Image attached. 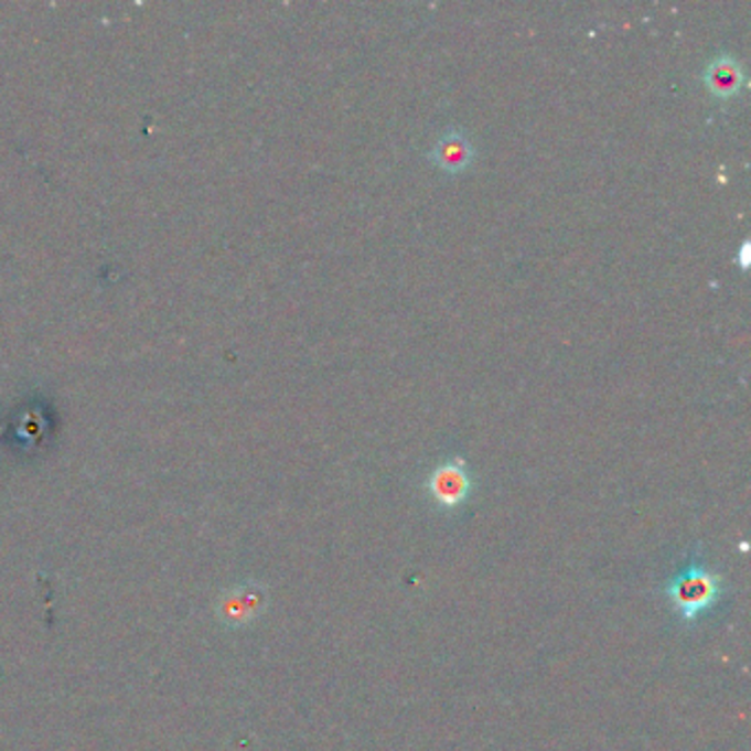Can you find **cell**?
I'll return each instance as SVG.
<instances>
[{
    "label": "cell",
    "instance_id": "cell-1",
    "mask_svg": "<svg viewBox=\"0 0 751 751\" xmlns=\"http://www.w3.org/2000/svg\"><path fill=\"white\" fill-rule=\"evenodd\" d=\"M664 593L670 600L677 618L686 624H695L723 598V580L719 573L706 567L701 556H693L690 565L668 580Z\"/></svg>",
    "mask_w": 751,
    "mask_h": 751
},
{
    "label": "cell",
    "instance_id": "cell-2",
    "mask_svg": "<svg viewBox=\"0 0 751 751\" xmlns=\"http://www.w3.org/2000/svg\"><path fill=\"white\" fill-rule=\"evenodd\" d=\"M426 492L439 509L454 512L465 505L474 492V476L461 457L441 461L426 479Z\"/></svg>",
    "mask_w": 751,
    "mask_h": 751
},
{
    "label": "cell",
    "instance_id": "cell-3",
    "mask_svg": "<svg viewBox=\"0 0 751 751\" xmlns=\"http://www.w3.org/2000/svg\"><path fill=\"white\" fill-rule=\"evenodd\" d=\"M267 609V589L258 582H243L223 591L216 600V618L227 629L254 624Z\"/></svg>",
    "mask_w": 751,
    "mask_h": 751
},
{
    "label": "cell",
    "instance_id": "cell-4",
    "mask_svg": "<svg viewBox=\"0 0 751 751\" xmlns=\"http://www.w3.org/2000/svg\"><path fill=\"white\" fill-rule=\"evenodd\" d=\"M428 157L441 172L457 176V174H463L468 168H472L476 159V148L463 130L448 128L443 130V135H439Z\"/></svg>",
    "mask_w": 751,
    "mask_h": 751
},
{
    "label": "cell",
    "instance_id": "cell-5",
    "mask_svg": "<svg viewBox=\"0 0 751 751\" xmlns=\"http://www.w3.org/2000/svg\"><path fill=\"white\" fill-rule=\"evenodd\" d=\"M706 88L717 99H732L743 90L745 68L741 60L728 51L717 53L704 68L701 75Z\"/></svg>",
    "mask_w": 751,
    "mask_h": 751
},
{
    "label": "cell",
    "instance_id": "cell-6",
    "mask_svg": "<svg viewBox=\"0 0 751 751\" xmlns=\"http://www.w3.org/2000/svg\"><path fill=\"white\" fill-rule=\"evenodd\" d=\"M748 254H750V240H745V245H743V249H741V267L743 269H748V265H750V258H748Z\"/></svg>",
    "mask_w": 751,
    "mask_h": 751
}]
</instances>
